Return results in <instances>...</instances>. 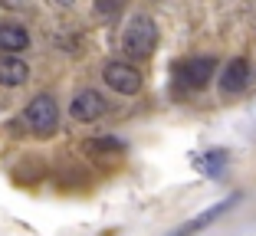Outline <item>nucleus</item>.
<instances>
[{
  "label": "nucleus",
  "instance_id": "7ed1b4c3",
  "mask_svg": "<svg viewBox=\"0 0 256 236\" xmlns=\"http://www.w3.org/2000/svg\"><path fill=\"white\" fill-rule=\"evenodd\" d=\"M79 151H82V158L89 161V164H96V168H118L122 161H125V154H128V145L115 135H92L79 145Z\"/></svg>",
  "mask_w": 256,
  "mask_h": 236
},
{
  "label": "nucleus",
  "instance_id": "0eeeda50",
  "mask_svg": "<svg viewBox=\"0 0 256 236\" xmlns=\"http://www.w3.org/2000/svg\"><path fill=\"white\" fill-rule=\"evenodd\" d=\"M106 112H108V102L98 89H79L72 99H69V118H72L76 125H92Z\"/></svg>",
  "mask_w": 256,
  "mask_h": 236
},
{
  "label": "nucleus",
  "instance_id": "ddd939ff",
  "mask_svg": "<svg viewBox=\"0 0 256 236\" xmlns=\"http://www.w3.org/2000/svg\"><path fill=\"white\" fill-rule=\"evenodd\" d=\"M226 164H230V154L226 148H210V151H204L194 158V168L200 171L204 177H210V181H220L226 174Z\"/></svg>",
  "mask_w": 256,
  "mask_h": 236
},
{
  "label": "nucleus",
  "instance_id": "dca6fc26",
  "mask_svg": "<svg viewBox=\"0 0 256 236\" xmlns=\"http://www.w3.org/2000/svg\"><path fill=\"white\" fill-rule=\"evenodd\" d=\"M56 7H62V10H69V7H76V0H53Z\"/></svg>",
  "mask_w": 256,
  "mask_h": 236
},
{
  "label": "nucleus",
  "instance_id": "9d476101",
  "mask_svg": "<svg viewBox=\"0 0 256 236\" xmlns=\"http://www.w3.org/2000/svg\"><path fill=\"white\" fill-rule=\"evenodd\" d=\"M30 82V62L23 56H0V89H20Z\"/></svg>",
  "mask_w": 256,
  "mask_h": 236
},
{
  "label": "nucleus",
  "instance_id": "39448f33",
  "mask_svg": "<svg viewBox=\"0 0 256 236\" xmlns=\"http://www.w3.org/2000/svg\"><path fill=\"white\" fill-rule=\"evenodd\" d=\"M174 76H178V82L184 85V89H207V85L217 79V56H188V59H181L178 66H174Z\"/></svg>",
  "mask_w": 256,
  "mask_h": 236
},
{
  "label": "nucleus",
  "instance_id": "f257e3e1",
  "mask_svg": "<svg viewBox=\"0 0 256 236\" xmlns=\"http://www.w3.org/2000/svg\"><path fill=\"white\" fill-rule=\"evenodd\" d=\"M154 46H158V23L151 13H132L128 23L118 33V49L125 53V59H148L154 56Z\"/></svg>",
  "mask_w": 256,
  "mask_h": 236
},
{
  "label": "nucleus",
  "instance_id": "20e7f679",
  "mask_svg": "<svg viewBox=\"0 0 256 236\" xmlns=\"http://www.w3.org/2000/svg\"><path fill=\"white\" fill-rule=\"evenodd\" d=\"M102 82L115 92V95H125V99H135L138 92L144 89V76L135 62L128 59H112L102 66Z\"/></svg>",
  "mask_w": 256,
  "mask_h": 236
},
{
  "label": "nucleus",
  "instance_id": "f03ea898",
  "mask_svg": "<svg viewBox=\"0 0 256 236\" xmlns=\"http://www.w3.org/2000/svg\"><path fill=\"white\" fill-rule=\"evenodd\" d=\"M20 125L26 128V135L40 138V141L53 138L60 131V105H56L53 92H36L20 112Z\"/></svg>",
  "mask_w": 256,
  "mask_h": 236
},
{
  "label": "nucleus",
  "instance_id": "2eb2a0df",
  "mask_svg": "<svg viewBox=\"0 0 256 236\" xmlns=\"http://www.w3.org/2000/svg\"><path fill=\"white\" fill-rule=\"evenodd\" d=\"M0 7H7V10H23V7H30V0H0Z\"/></svg>",
  "mask_w": 256,
  "mask_h": 236
},
{
  "label": "nucleus",
  "instance_id": "f8f14e48",
  "mask_svg": "<svg viewBox=\"0 0 256 236\" xmlns=\"http://www.w3.org/2000/svg\"><path fill=\"white\" fill-rule=\"evenodd\" d=\"M23 49H30V30L16 20H0V53H23Z\"/></svg>",
  "mask_w": 256,
  "mask_h": 236
},
{
  "label": "nucleus",
  "instance_id": "6e6552de",
  "mask_svg": "<svg viewBox=\"0 0 256 236\" xmlns=\"http://www.w3.org/2000/svg\"><path fill=\"white\" fill-rule=\"evenodd\" d=\"M236 200H240L236 194H230V197L217 200L214 207H207V210H204V214H197V217H190L188 223H181V227H178V230H171L168 236H197V233H204V230H207V227H214V223H217L220 217H224L226 210H230V207H236Z\"/></svg>",
  "mask_w": 256,
  "mask_h": 236
},
{
  "label": "nucleus",
  "instance_id": "1a4fd4ad",
  "mask_svg": "<svg viewBox=\"0 0 256 236\" xmlns=\"http://www.w3.org/2000/svg\"><path fill=\"white\" fill-rule=\"evenodd\" d=\"M46 177H50V164H46L43 154H23L14 168H10V181L16 187H36Z\"/></svg>",
  "mask_w": 256,
  "mask_h": 236
},
{
  "label": "nucleus",
  "instance_id": "423d86ee",
  "mask_svg": "<svg viewBox=\"0 0 256 236\" xmlns=\"http://www.w3.org/2000/svg\"><path fill=\"white\" fill-rule=\"evenodd\" d=\"M253 82V69H250V59L246 56H234L224 69L217 72V89H220V99H240L243 92L250 89Z\"/></svg>",
  "mask_w": 256,
  "mask_h": 236
},
{
  "label": "nucleus",
  "instance_id": "9b49d317",
  "mask_svg": "<svg viewBox=\"0 0 256 236\" xmlns=\"http://www.w3.org/2000/svg\"><path fill=\"white\" fill-rule=\"evenodd\" d=\"M53 181H56V187H60V191L72 194V191H89L92 177H89V171H86L82 164H72V161H60V168H56Z\"/></svg>",
  "mask_w": 256,
  "mask_h": 236
},
{
  "label": "nucleus",
  "instance_id": "4468645a",
  "mask_svg": "<svg viewBox=\"0 0 256 236\" xmlns=\"http://www.w3.org/2000/svg\"><path fill=\"white\" fill-rule=\"evenodd\" d=\"M125 3L128 0H92V10L102 23H115L122 13H125Z\"/></svg>",
  "mask_w": 256,
  "mask_h": 236
}]
</instances>
